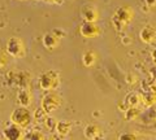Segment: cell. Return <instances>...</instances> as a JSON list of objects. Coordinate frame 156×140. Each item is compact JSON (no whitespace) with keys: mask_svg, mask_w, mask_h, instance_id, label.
<instances>
[{"mask_svg":"<svg viewBox=\"0 0 156 140\" xmlns=\"http://www.w3.org/2000/svg\"><path fill=\"white\" fill-rule=\"evenodd\" d=\"M133 17H134V12L129 5H122V7L117 8L116 12H115V16L112 18L115 29L117 31H121L131 20H133Z\"/></svg>","mask_w":156,"mask_h":140,"instance_id":"obj_1","label":"cell"},{"mask_svg":"<svg viewBox=\"0 0 156 140\" xmlns=\"http://www.w3.org/2000/svg\"><path fill=\"white\" fill-rule=\"evenodd\" d=\"M7 52L13 57H23L25 56V46L23 42L18 38H11L7 42Z\"/></svg>","mask_w":156,"mask_h":140,"instance_id":"obj_2","label":"cell"},{"mask_svg":"<svg viewBox=\"0 0 156 140\" xmlns=\"http://www.w3.org/2000/svg\"><path fill=\"white\" fill-rule=\"evenodd\" d=\"M41 86L46 90L56 88L58 86V74L56 71H48V73L43 74L41 78Z\"/></svg>","mask_w":156,"mask_h":140,"instance_id":"obj_3","label":"cell"},{"mask_svg":"<svg viewBox=\"0 0 156 140\" xmlns=\"http://www.w3.org/2000/svg\"><path fill=\"white\" fill-rule=\"evenodd\" d=\"M80 32L83 38H95L100 34V29L96 25V22H83L81 25Z\"/></svg>","mask_w":156,"mask_h":140,"instance_id":"obj_4","label":"cell"},{"mask_svg":"<svg viewBox=\"0 0 156 140\" xmlns=\"http://www.w3.org/2000/svg\"><path fill=\"white\" fill-rule=\"evenodd\" d=\"M139 38L140 40L146 44H150V43H152L156 38V29L151 25H147L144 26L142 30H140V34H139Z\"/></svg>","mask_w":156,"mask_h":140,"instance_id":"obj_5","label":"cell"},{"mask_svg":"<svg viewBox=\"0 0 156 140\" xmlns=\"http://www.w3.org/2000/svg\"><path fill=\"white\" fill-rule=\"evenodd\" d=\"M81 13H82V18H83V21H86V22H96L98 18H99V13H98L96 8L90 7V5L82 8Z\"/></svg>","mask_w":156,"mask_h":140,"instance_id":"obj_6","label":"cell"},{"mask_svg":"<svg viewBox=\"0 0 156 140\" xmlns=\"http://www.w3.org/2000/svg\"><path fill=\"white\" fill-rule=\"evenodd\" d=\"M43 46H44L47 50H53V48H56L58 46V43H60V38L56 36L53 32H48L44 36H43Z\"/></svg>","mask_w":156,"mask_h":140,"instance_id":"obj_7","label":"cell"},{"mask_svg":"<svg viewBox=\"0 0 156 140\" xmlns=\"http://www.w3.org/2000/svg\"><path fill=\"white\" fill-rule=\"evenodd\" d=\"M60 99H58V96L56 95H50L47 96L46 100H44V108L47 110H53V109H57L60 107Z\"/></svg>","mask_w":156,"mask_h":140,"instance_id":"obj_8","label":"cell"},{"mask_svg":"<svg viewBox=\"0 0 156 140\" xmlns=\"http://www.w3.org/2000/svg\"><path fill=\"white\" fill-rule=\"evenodd\" d=\"M96 61V55L92 51H86L83 56H82V62L86 67H91Z\"/></svg>","mask_w":156,"mask_h":140,"instance_id":"obj_9","label":"cell"},{"mask_svg":"<svg viewBox=\"0 0 156 140\" xmlns=\"http://www.w3.org/2000/svg\"><path fill=\"white\" fill-rule=\"evenodd\" d=\"M4 134H5V136L8 140H18L20 136H21V132H20V130L17 127H8L5 131H4Z\"/></svg>","mask_w":156,"mask_h":140,"instance_id":"obj_10","label":"cell"},{"mask_svg":"<svg viewBox=\"0 0 156 140\" xmlns=\"http://www.w3.org/2000/svg\"><path fill=\"white\" fill-rule=\"evenodd\" d=\"M99 135V127L95 126V125H89L85 128V136L87 139H94Z\"/></svg>","mask_w":156,"mask_h":140,"instance_id":"obj_11","label":"cell"},{"mask_svg":"<svg viewBox=\"0 0 156 140\" xmlns=\"http://www.w3.org/2000/svg\"><path fill=\"white\" fill-rule=\"evenodd\" d=\"M143 103L146 107H154V105H156V92L155 91L147 92L143 96Z\"/></svg>","mask_w":156,"mask_h":140,"instance_id":"obj_12","label":"cell"},{"mask_svg":"<svg viewBox=\"0 0 156 140\" xmlns=\"http://www.w3.org/2000/svg\"><path fill=\"white\" fill-rule=\"evenodd\" d=\"M139 101H140V96L138 94H130L128 96V99H126V104H128L130 108H135L136 105L139 104Z\"/></svg>","mask_w":156,"mask_h":140,"instance_id":"obj_13","label":"cell"},{"mask_svg":"<svg viewBox=\"0 0 156 140\" xmlns=\"http://www.w3.org/2000/svg\"><path fill=\"white\" fill-rule=\"evenodd\" d=\"M70 128H72V123H68V122H62V123H58L57 125V131L62 134V135H66L70 132Z\"/></svg>","mask_w":156,"mask_h":140,"instance_id":"obj_14","label":"cell"},{"mask_svg":"<svg viewBox=\"0 0 156 140\" xmlns=\"http://www.w3.org/2000/svg\"><path fill=\"white\" fill-rule=\"evenodd\" d=\"M138 114H139V110L136 108H129L128 110H126V113H125V117H126L128 121H131V119L138 117Z\"/></svg>","mask_w":156,"mask_h":140,"instance_id":"obj_15","label":"cell"},{"mask_svg":"<svg viewBox=\"0 0 156 140\" xmlns=\"http://www.w3.org/2000/svg\"><path fill=\"white\" fill-rule=\"evenodd\" d=\"M5 62H7V56L2 50H0V67H3L5 65Z\"/></svg>","mask_w":156,"mask_h":140,"instance_id":"obj_16","label":"cell"},{"mask_svg":"<svg viewBox=\"0 0 156 140\" xmlns=\"http://www.w3.org/2000/svg\"><path fill=\"white\" fill-rule=\"evenodd\" d=\"M119 140H136V139L134 135H131V134H124V135H121Z\"/></svg>","mask_w":156,"mask_h":140,"instance_id":"obj_17","label":"cell"},{"mask_svg":"<svg viewBox=\"0 0 156 140\" xmlns=\"http://www.w3.org/2000/svg\"><path fill=\"white\" fill-rule=\"evenodd\" d=\"M148 7H156V0H144Z\"/></svg>","mask_w":156,"mask_h":140,"instance_id":"obj_18","label":"cell"},{"mask_svg":"<svg viewBox=\"0 0 156 140\" xmlns=\"http://www.w3.org/2000/svg\"><path fill=\"white\" fill-rule=\"evenodd\" d=\"M150 74H151V77H152L154 79H156V66H154L152 69L150 70Z\"/></svg>","mask_w":156,"mask_h":140,"instance_id":"obj_19","label":"cell"},{"mask_svg":"<svg viewBox=\"0 0 156 140\" xmlns=\"http://www.w3.org/2000/svg\"><path fill=\"white\" fill-rule=\"evenodd\" d=\"M130 42H131L130 38H122V43H124V44H129Z\"/></svg>","mask_w":156,"mask_h":140,"instance_id":"obj_20","label":"cell"},{"mask_svg":"<svg viewBox=\"0 0 156 140\" xmlns=\"http://www.w3.org/2000/svg\"><path fill=\"white\" fill-rule=\"evenodd\" d=\"M151 56H152V60H154V62L156 64V48L152 51V53H151Z\"/></svg>","mask_w":156,"mask_h":140,"instance_id":"obj_21","label":"cell"},{"mask_svg":"<svg viewBox=\"0 0 156 140\" xmlns=\"http://www.w3.org/2000/svg\"><path fill=\"white\" fill-rule=\"evenodd\" d=\"M47 2H55V0H47Z\"/></svg>","mask_w":156,"mask_h":140,"instance_id":"obj_22","label":"cell"},{"mask_svg":"<svg viewBox=\"0 0 156 140\" xmlns=\"http://www.w3.org/2000/svg\"><path fill=\"white\" fill-rule=\"evenodd\" d=\"M46 140H52V139H46Z\"/></svg>","mask_w":156,"mask_h":140,"instance_id":"obj_23","label":"cell"}]
</instances>
